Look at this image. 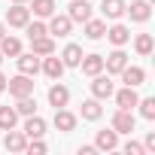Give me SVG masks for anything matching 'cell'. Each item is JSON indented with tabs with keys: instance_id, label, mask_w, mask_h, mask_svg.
<instances>
[{
	"instance_id": "6da1fadb",
	"label": "cell",
	"mask_w": 155,
	"mask_h": 155,
	"mask_svg": "<svg viewBox=\"0 0 155 155\" xmlns=\"http://www.w3.org/2000/svg\"><path fill=\"white\" fill-rule=\"evenodd\" d=\"M6 91L18 101V97H28V94H34V79L31 76H25V73H18V76H12V79H6Z\"/></svg>"
},
{
	"instance_id": "7a4b0ae2",
	"label": "cell",
	"mask_w": 155,
	"mask_h": 155,
	"mask_svg": "<svg viewBox=\"0 0 155 155\" xmlns=\"http://www.w3.org/2000/svg\"><path fill=\"white\" fill-rule=\"evenodd\" d=\"M113 91H116V85H113V79H110V73H107V76H104V73L91 76V94H94L97 101L113 97Z\"/></svg>"
},
{
	"instance_id": "3957f363",
	"label": "cell",
	"mask_w": 155,
	"mask_h": 155,
	"mask_svg": "<svg viewBox=\"0 0 155 155\" xmlns=\"http://www.w3.org/2000/svg\"><path fill=\"white\" fill-rule=\"evenodd\" d=\"M91 3H88V0H70V6H67V15H70V21L76 25V21H79V25H85L88 18H91Z\"/></svg>"
},
{
	"instance_id": "277c9868",
	"label": "cell",
	"mask_w": 155,
	"mask_h": 155,
	"mask_svg": "<svg viewBox=\"0 0 155 155\" xmlns=\"http://www.w3.org/2000/svg\"><path fill=\"white\" fill-rule=\"evenodd\" d=\"M28 21H31L28 3H12V6L6 9V25H9V28H25Z\"/></svg>"
},
{
	"instance_id": "5b68a950",
	"label": "cell",
	"mask_w": 155,
	"mask_h": 155,
	"mask_svg": "<svg viewBox=\"0 0 155 155\" xmlns=\"http://www.w3.org/2000/svg\"><path fill=\"white\" fill-rule=\"evenodd\" d=\"M134 125H137V119H134L131 110H116V113H113V125H110V128H113L116 134H131Z\"/></svg>"
},
{
	"instance_id": "8992f818",
	"label": "cell",
	"mask_w": 155,
	"mask_h": 155,
	"mask_svg": "<svg viewBox=\"0 0 155 155\" xmlns=\"http://www.w3.org/2000/svg\"><path fill=\"white\" fill-rule=\"evenodd\" d=\"M125 64H128V55L122 52V46H116V52H110V55L104 58V70H107L110 76H119V73L125 70Z\"/></svg>"
},
{
	"instance_id": "52a82bcc",
	"label": "cell",
	"mask_w": 155,
	"mask_h": 155,
	"mask_svg": "<svg viewBox=\"0 0 155 155\" xmlns=\"http://www.w3.org/2000/svg\"><path fill=\"white\" fill-rule=\"evenodd\" d=\"M46 28H49V34H55V37H67V34L73 31V21H70V15H58V12H52Z\"/></svg>"
},
{
	"instance_id": "ba28073f",
	"label": "cell",
	"mask_w": 155,
	"mask_h": 155,
	"mask_svg": "<svg viewBox=\"0 0 155 155\" xmlns=\"http://www.w3.org/2000/svg\"><path fill=\"white\" fill-rule=\"evenodd\" d=\"M15 64H18V73H25V76H37L40 73V55H25V52H18L15 55Z\"/></svg>"
},
{
	"instance_id": "9c48e42d",
	"label": "cell",
	"mask_w": 155,
	"mask_h": 155,
	"mask_svg": "<svg viewBox=\"0 0 155 155\" xmlns=\"http://www.w3.org/2000/svg\"><path fill=\"white\" fill-rule=\"evenodd\" d=\"M125 12H128V15H131V21H137V25L149 21V15H152L149 0H131V6H125Z\"/></svg>"
},
{
	"instance_id": "30bf717a",
	"label": "cell",
	"mask_w": 155,
	"mask_h": 155,
	"mask_svg": "<svg viewBox=\"0 0 155 155\" xmlns=\"http://www.w3.org/2000/svg\"><path fill=\"white\" fill-rule=\"evenodd\" d=\"M40 70L49 76V79H61V73H64V61H61V58H55V52H52V55H43Z\"/></svg>"
},
{
	"instance_id": "8fae6325",
	"label": "cell",
	"mask_w": 155,
	"mask_h": 155,
	"mask_svg": "<svg viewBox=\"0 0 155 155\" xmlns=\"http://www.w3.org/2000/svg\"><path fill=\"white\" fill-rule=\"evenodd\" d=\"M116 94V107L119 110H134L137 107V88H131V85H125V88H119V91H113Z\"/></svg>"
},
{
	"instance_id": "7c38bea8",
	"label": "cell",
	"mask_w": 155,
	"mask_h": 155,
	"mask_svg": "<svg viewBox=\"0 0 155 155\" xmlns=\"http://www.w3.org/2000/svg\"><path fill=\"white\" fill-rule=\"evenodd\" d=\"M55 128H58V131H64V134L76 131V116H73L67 107H58V110H55Z\"/></svg>"
},
{
	"instance_id": "4fadbf2b",
	"label": "cell",
	"mask_w": 155,
	"mask_h": 155,
	"mask_svg": "<svg viewBox=\"0 0 155 155\" xmlns=\"http://www.w3.org/2000/svg\"><path fill=\"white\" fill-rule=\"evenodd\" d=\"M49 104H52L55 110H58V107H67V104H70V88L55 79V85L49 88Z\"/></svg>"
},
{
	"instance_id": "5bb4252c",
	"label": "cell",
	"mask_w": 155,
	"mask_h": 155,
	"mask_svg": "<svg viewBox=\"0 0 155 155\" xmlns=\"http://www.w3.org/2000/svg\"><path fill=\"white\" fill-rule=\"evenodd\" d=\"M119 76H122L125 85L137 88V85H143V79H146V70H143V67H131V64H125V70H122Z\"/></svg>"
},
{
	"instance_id": "9a60e30c",
	"label": "cell",
	"mask_w": 155,
	"mask_h": 155,
	"mask_svg": "<svg viewBox=\"0 0 155 155\" xmlns=\"http://www.w3.org/2000/svg\"><path fill=\"white\" fill-rule=\"evenodd\" d=\"M79 67L85 76H97V73H104V55H82Z\"/></svg>"
},
{
	"instance_id": "2e32d148",
	"label": "cell",
	"mask_w": 155,
	"mask_h": 155,
	"mask_svg": "<svg viewBox=\"0 0 155 155\" xmlns=\"http://www.w3.org/2000/svg\"><path fill=\"white\" fill-rule=\"evenodd\" d=\"M3 146H6L9 152H25V146H28V137H25V131H15V128H9V131H6V140H3Z\"/></svg>"
},
{
	"instance_id": "e0dca14e",
	"label": "cell",
	"mask_w": 155,
	"mask_h": 155,
	"mask_svg": "<svg viewBox=\"0 0 155 155\" xmlns=\"http://www.w3.org/2000/svg\"><path fill=\"white\" fill-rule=\"evenodd\" d=\"M31 52H34V55H40V58H43V55H52V52H55V40H52L49 34L34 37V40H31Z\"/></svg>"
},
{
	"instance_id": "ac0fdd59",
	"label": "cell",
	"mask_w": 155,
	"mask_h": 155,
	"mask_svg": "<svg viewBox=\"0 0 155 155\" xmlns=\"http://www.w3.org/2000/svg\"><path fill=\"white\" fill-rule=\"evenodd\" d=\"M25 137L28 140H34V137H43L46 134V119H40V116H28V122H25Z\"/></svg>"
},
{
	"instance_id": "d6986e66",
	"label": "cell",
	"mask_w": 155,
	"mask_h": 155,
	"mask_svg": "<svg viewBox=\"0 0 155 155\" xmlns=\"http://www.w3.org/2000/svg\"><path fill=\"white\" fill-rule=\"evenodd\" d=\"M28 9L37 15V18H49L52 12H58V6H55V0H28Z\"/></svg>"
},
{
	"instance_id": "ffe728a7",
	"label": "cell",
	"mask_w": 155,
	"mask_h": 155,
	"mask_svg": "<svg viewBox=\"0 0 155 155\" xmlns=\"http://www.w3.org/2000/svg\"><path fill=\"white\" fill-rule=\"evenodd\" d=\"M61 61H64V67H79V61H82V46L67 43L64 52H61Z\"/></svg>"
},
{
	"instance_id": "44dd1931",
	"label": "cell",
	"mask_w": 155,
	"mask_h": 155,
	"mask_svg": "<svg viewBox=\"0 0 155 155\" xmlns=\"http://www.w3.org/2000/svg\"><path fill=\"white\" fill-rule=\"evenodd\" d=\"M104 37H110L113 46H125V43H131V31H128L125 25H113V28H107Z\"/></svg>"
},
{
	"instance_id": "7402d4cb",
	"label": "cell",
	"mask_w": 155,
	"mask_h": 155,
	"mask_svg": "<svg viewBox=\"0 0 155 155\" xmlns=\"http://www.w3.org/2000/svg\"><path fill=\"white\" fill-rule=\"evenodd\" d=\"M125 0H104L101 3V12H104V18H122L125 15Z\"/></svg>"
},
{
	"instance_id": "603a6c76",
	"label": "cell",
	"mask_w": 155,
	"mask_h": 155,
	"mask_svg": "<svg viewBox=\"0 0 155 155\" xmlns=\"http://www.w3.org/2000/svg\"><path fill=\"white\" fill-rule=\"evenodd\" d=\"M0 52H3V58H15V55L21 52V40L3 34V37H0Z\"/></svg>"
},
{
	"instance_id": "cb8c5ba5",
	"label": "cell",
	"mask_w": 155,
	"mask_h": 155,
	"mask_svg": "<svg viewBox=\"0 0 155 155\" xmlns=\"http://www.w3.org/2000/svg\"><path fill=\"white\" fill-rule=\"evenodd\" d=\"M94 146H97V149H104V152H110V149H116V146H119V134H116L113 128H110V131H97Z\"/></svg>"
},
{
	"instance_id": "d4e9b609",
	"label": "cell",
	"mask_w": 155,
	"mask_h": 155,
	"mask_svg": "<svg viewBox=\"0 0 155 155\" xmlns=\"http://www.w3.org/2000/svg\"><path fill=\"white\" fill-rule=\"evenodd\" d=\"M104 34H107V21H104V18H94V15H91V18L85 21V37H88V40H101Z\"/></svg>"
},
{
	"instance_id": "484cf974",
	"label": "cell",
	"mask_w": 155,
	"mask_h": 155,
	"mask_svg": "<svg viewBox=\"0 0 155 155\" xmlns=\"http://www.w3.org/2000/svg\"><path fill=\"white\" fill-rule=\"evenodd\" d=\"M104 116V107H101V101L97 97H91V101H82V119H88V122H97Z\"/></svg>"
},
{
	"instance_id": "4316f807",
	"label": "cell",
	"mask_w": 155,
	"mask_h": 155,
	"mask_svg": "<svg viewBox=\"0 0 155 155\" xmlns=\"http://www.w3.org/2000/svg\"><path fill=\"white\" fill-rule=\"evenodd\" d=\"M134 49H137V55H152V49H155L152 34H137L134 37Z\"/></svg>"
},
{
	"instance_id": "83f0119b",
	"label": "cell",
	"mask_w": 155,
	"mask_h": 155,
	"mask_svg": "<svg viewBox=\"0 0 155 155\" xmlns=\"http://www.w3.org/2000/svg\"><path fill=\"white\" fill-rule=\"evenodd\" d=\"M15 122H18V113H15V107H0V131H9V128H15Z\"/></svg>"
},
{
	"instance_id": "f1b7e54d",
	"label": "cell",
	"mask_w": 155,
	"mask_h": 155,
	"mask_svg": "<svg viewBox=\"0 0 155 155\" xmlns=\"http://www.w3.org/2000/svg\"><path fill=\"white\" fill-rule=\"evenodd\" d=\"M15 113H18V116H34V113H37V101H34V94H28V97H18V104H15Z\"/></svg>"
},
{
	"instance_id": "f546056e",
	"label": "cell",
	"mask_w": 155,
	"mask_h": 155,
	"mask_svg": "<svg viewBox=\"0 0 155 155\" xmlns=\"http://www.w3.org/2000/svg\"><path fill=\"white\" fill-rule=\"evenodd\" d=\"M137 107H140V116L143 119H155V97H143V101H137Z\"/></svg>"
},
{
	"instance_id": "4dcf8cb0",
	"label": "cell",
	"mask_w": 155,
	"mask_h": 155,
	"mask_svg": "<svg viewBox=\"0 0 155 155\" xmlns=\"http://www.w3.org/2000/svg\"><path fill=\"white\" fill-rule=\"evenodd\" d=\"M25 31H28V37L34 40V37H43V34H49V28L43 25V21H28L25 25Z\"/></svg>"
},
{
	"instance_id": "1f68e13d",
	"label": "cell",
	"mask_w": 155,
	"mask_h": 155,
	"mask_svg": "<svg viewBox=\"0 0 155 155\" xmlns=\"http://www.w3.org/2000/svg\"><path fill=\"white\" fill-rule=\"evenodd\" d=\"M125 152H128V155H143V146L134 143V140H128V143H125Z\"/></svg>"
},
{
	"instance_id": "d6a6232c",
	"label": "cell",
	"mask_w": 155,
	"mask_h": 155,
	"mask_svg": "<svg viewBox=\"0 0 155 155\" xmlns=\"http://www.w3.org/2000/svg\"><path fill=\"white\" fill-rule=\"evenodd\" d=\"M143 149H149V152L155 149V131H149V134H146V140H143Z\"/></svg>"
},
{
	"instance_id": "836d02e7",
	"label": "cell",
	"mask_w": 155,
	"mask_h": 155,
	"mask_svg": "<svg viewBox=\"0 0 155 155\" xmlns=\"http://www.w3.org/2000/svg\"><path fill=\"white\" fill-rule=\"evenodd\" d=\"M97 146H79V155H94Z\"/></svg>"
},
{
	"instance_id": "e575fe53",
	"label": "cell",
	"mask_w": 155,
	"mask_h": 155,
	"mask_svg": "<svg viewBox=\"0 0 155 155\" xmlns=\"http://www.w3.org/2000/svg\"><path fill=\"white\" fill-rule=\"evenodd\" d=\"M0 91H6V76L0 73Z\"/></svg>"
},
{
	"instance_id": "d590c367",
	"label": "cell",
	"mask_w": 155,
	"mask_h": 155,
	"mask_svg": "<svg viewBox=\"0 0 155 155\" xmlns=\"http://www.w3.org/2000/svg\"><path fill=\"white\" fill-rule=\"evenodd\" d=\"M3 34H6V25H3V21H0V37H3Z\"/></svg>"
},
{
	"instance_id": "8d00e7d4",
	"label": "cell",
	"mask_w": 155,
	"mask_h": 155,
	"mask_svg": "<svg viewBox=\"0 0 155 155\" xmlns=\"http://www.w3.org/2000/svg\"><path fill=\"white\" fill-rule=\"evenodd\" d=\"M12 3H28V0H12Z\"/></svg>"
},
{
	"instance_id": "74e56055",
	"label": "cell",
	"mask_w": 155,
	"mask_h": 155,
	"mask_svg": "<svg viewBox=\"0 0 155 155\" xmlns=\"http://www.w3.org/2000/svg\"><path fill=\"white\" fill-rule=\"evenodd\" d=\"M0 64H3V52H0Z\"/></svg>"
}]
</instances>
